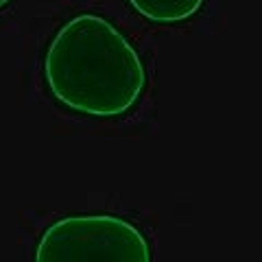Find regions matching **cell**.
Wrapping results in <instances>:
<instances>
[{"mask_svg": "<svg viewBox=\"0 0 262 262\" xmlns=\"http://www.w3.org/2000/svg\"><path fill=\"white\" fill-rule=\"evenodd\" d=\"M35 262H151L149 238L131 221L90 212L68 214L48 225L37 238Z\"/></svg>", "mask_w": 262, "mask_h": 262, "instance_id": "cell-2", "label": "cell"}, {"mask_svg": "<svg viewBox=\"0 0 262 262\" xmlns=\"http://www.w3.org/2000/svg\"><path fill=\"white\" fill-rule=\"evenodd\" d=\"M9 3H11V0H0V11H3V9H5V7H7V5H9Z\"/></svg>", "mask_w": 262, "mask_h": 262, "instance_id": "cell-4", "label": "cell"}, {"mask_svg": "<svg viewBox=\"0 0 262 262\" xmlns=\"http://www.w3.org/2000/svg\"><path fill=\"white\" fill-rule=\"evenodd\" d=\"M127 5L153 24H182L194 18L206 0H127Z\"/></svg>", "mask_w": 262, "mask_h": 262, "instance_id": "cell-3", "label": "cell"}, {"mask_svg": "<svg viewBox=\"0 0 262 262\" xmlns=\"http://www.w3.org/2000/svg\"><path fill=\"white\" fill-rule=\"evenodd\" d=\"M42 77L55 103L98 120L127 116L149 81L134 42L98 13L72 15L53 33Z\"/></svg>", "mask_w": 262, "mask_h": 262, "instance_id": "cell-1", "label": "cell"}]
</instances>
